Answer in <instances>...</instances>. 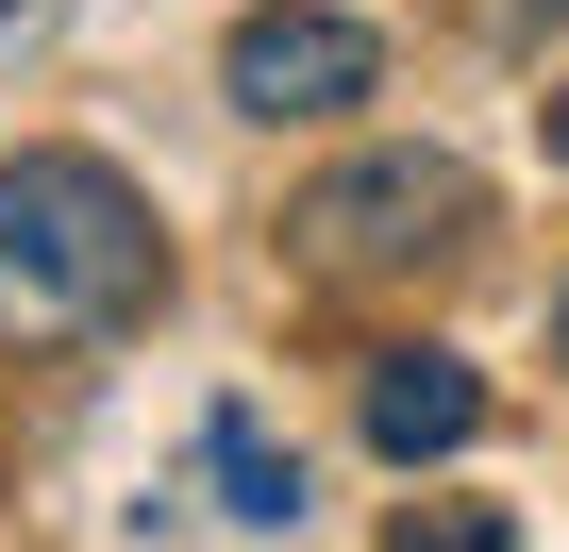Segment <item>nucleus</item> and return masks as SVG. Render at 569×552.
Masks as SVG:
<instances>
[{"label":"nucleus","mask_w":569,"mask_h":552,"mask_svg":"<svg viewBox=\"0 0 569 552\" xmlns=\"http://www.w3.org/2000/svg\"><path fill=\"white\" fill-rule=\"evenodd\" d=\"M151 285H168L151 201L101 151H18V168H0V335H18V352H84Z\"/></svg>","instance_id":"obj_1"},{"label":"nucleus","mask_w":569,"mask_h":552,"mask_svg":"<svg viewBox=\"0 0 569 552\" xmlns=\"http://www.w3.org/2000/svg\"><path fill=\"white\" fill-rule=\"evenodd\" d=\"M284 234H302L319 268H336V285H386V268H436V251H469V168L452 151H369V168H336L302 218H284Z\"/></svg>","instance_id":"obj_2"},{"label":"nucleus","mask_w":569,"mask_h":552,"mask_svg":"<svg viewBox=\"0 0 569 552\" xmlns=\"http://www.w3.org/2000/svg\"><path fill=\"white\" fill-rule=\"evenodd\" d=\"M218 84H234V118H352V101L386 84V51H369V18L251 0V18H234V51H218Z\"/></svg>","instance_id":"obj_3"},{"label":"nucleus","mask_w":569,"mask_h":552,"mask_svg":"<svg viewBox=\"0 0 569 552\" xmlns=\"http://www.w3.org/2000/svg\"><path fill=\"white\" fill-rule=\"evenodd\" d=\"M469 435H486L469 352H386V369H369V452H386V469H436V452H469Z\"/></svg>","instance_id":"obj_4"},{"label":"nucleus","mask_w":569,"mask_h":552,"mask_svg":"<svg viewBox=\"0 0 569 552\" xmlns=\"http://www.w3.org/2000/svg\"><path fill=\"white\" fill-rule=\"evenodd\" d=\"M201 485H218V519L284 535V519H302V435H268L251 402H218V419H201Z\"/></svg>","instance_id":"obj_5"},{"label":"nucleus","mask_w":569,"mask_h":552,"mask_svg":"<svg viewBox=\"0 0 569 552\" xmlns=\"http://www.w3.org/2000/svg\"><path fill=\"white\" fill-rule=\"evenodd\" d=\"M386 552H519V519H502V502H402Z\"/></svg>","instance_id":"obj_6"},{"label":"nucleus","mask_w":569,"mask_h":552,"mask_svg":"<svg viewBox=\"0 0 569 552\" xmlns=\"http://www.w3.org/2000/svg\"><path fill=\"white\" fill-rule=\"evenodd\" d=\"M536 118H552V168H569V84H552V101H536Z\"/></svg>","instance_id":"obj_7"},{"label":"nucleus","mask_w":569,"mask_h":552,"mask_svg":"<svg viewBox=\"0 0 569 552\" xmlns=\"http://www.w3.org/2000/svg\"><path fill=\"white\" fill-rule=\"evenodd\" d=\"M519 18H569V0H519Z\"/></svg>","instance_id":"obj_8"},{"label":"nucleus","mask_w":569,"mask_h":552,"mask_svg":"<svg viewBox=\"0 0 569 552\" xmlns=\"http://www.w3.org/2000/svg\"><path fill=\"white\" fill-rule=\"evenodd\" d=\"M552 352H569V302H552Z\"/></svg>","instance_id":"obj_9"}]
</instances>
